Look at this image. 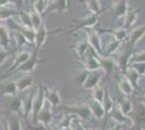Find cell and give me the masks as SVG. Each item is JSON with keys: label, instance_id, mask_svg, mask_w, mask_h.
<instances>
[{"label": "cell", "instance_id": "ab89813d", "mask_svg": "<svg viewBox=\"0 0 145 130\" xmlns=\"http://www.w3.org/2000/svg\"><path fill=\"white\" fill-rule=\"evenodd\" d=\"M69 129L71 130H86L82 123H81V120H80L78 117H76L75 115H74V117H72V119Z\"/></svg>", "mask_w": 145, "mask_h": 130}, {"label": "cell", "instance_id": "d4e9b609", "mask_svg": "<svg viewBox=\"0 0 145 130\" xmlns=\"http://www.w3.org/2000/svg\"><path fill=\"white\" fill-rule=\"evenodd\" d=\"M28 16H29L31 28H33L34 31H37V29H38V28L43 24L41 14H39L38 12H36L35 10H31V11L28 13Z\"/></svg>", "mask_w": 145, "mask_h": 130}, {"label": "cell", "instance_id": "db71d44e", "mask_svg": "<svg viewBox=\"0 0 145 130\" xmlns=\"http://www.w3.org/2000/svg\"><path fill=\"white\" fill-rule=\"evenodd\" d=\"M66 130H71V129H66Z\"/></svg>", "mask_w": 145, "mask_h": 130}, {"label": "cell", "instance_id": "e0dca14e", "mask_svg": "<svg viewBox=\"0 0 145 130\" xmlns=\"http://www.w3.org/2000/svg\"><path fill=\"white\" fill-rule=\"evenodd\" d=\"M15 84H16V88H18V92H23V91H26V90H28L33 87L34 79H33L31 75L25 74L24 76L20 77L18 80L15 81Z\"/></svg>", "mask_w": 145, "mask_h": 130}, {"label": "cell", "instance_id": "c3c4849f", "mask_svg": "<svg viewBox=\"0 0 145 130\" xmlns=\"http://www.w3.org/2000/svg\"><path fill=\"white\" fill-rule=\"evenodd\" d=\"M139 101H140V103H142V104H144V105H145V95H143V97H140Z\"/></svg>", "mask_w": 145, "mask_h": 130}, {"label": "cell", "instance_id": "816d5d0a", "mask_svg": "<svg viewBox=\"0 0 145 130\" xmlns=\"http://www.w3.org/2000/svg\"><path fill=\"white\" fill-rule=\"evenodd\" d=\"M90 130H97V129H90Z\"/></svg>", "mask_w": 145, "mask_h": 130}, {"label": "cell", "instance_id": "6f0895ef", "mask_svg": "<svg viewBox=\"0 0 145 130\" xmlns=\"http://www.w3.org/2000/svg\"><path fill=\"white\" fill-rule=\"evenodd\" d=\"M144 76H145V75H144Z\"/></svg>", "mask_w": 145, "mask_h": 130}, {"label": "cell", "instance_id": "836d02e7", "mask_svg": "<svg viewBox=\"0 0 145 130\" xmlns=\"http://www.w3.org/2000/svg\"><path fill=\"white\" fill-rule=\"evenodd\" d=\"M104 94H105V89L101 87L100 85L97 86L95 88H93V91H92V97L93 100H95L97 102L102 103L103 99H104Z\"/></svg>", "mask_w": 145, "mask_h": 130}, {"label": "cell", "instance_id": "cb8c5ba5", "mask_svg": "<svg viewBox=\"0 0 145 130\" xmlns=\"http://www.w3.org/2000/svg\"><path fill=\"white\" fill-rule=\"evenodd\" d=\"M123 73H125V77L130 81V84H131L132 87L134 88V90H135V89H139V79L141 76H140L135 71H133L132 68H130V67H128Z\"/></svg>", "mask_w": 145, "mask_h": 130}, {"label": "cell", "instance_id": "d6a6232c", "mask_svg": "<svg viewBox=\"0 0 145 130\" xmlns=\"http://www.w3.org/2000/svg\"><path fill=\"white\" fill-rule=\"evenodd\" d=\"M89 48H90V46H89L88 41L86 40V41H80V42L77 43L76 47H75V50H76V52H77V56H78L79 57H82V56L88 52Z\"/></svg>", "mask_w": 145, "mask_h": 130}, {"label": "cell", "instance_id": "ba28073f", "mask_svg": "<svg viewBox=\"0 0 145 130\" xmlns=\"http://www.w3.org/2000/svg\"><path fill=\"white\" fill-rule=\"evenodd\" d=\"M43 62H46V60H39L37 56H31L29 59H28L23 65H21L15 72H16V73L30 74V73H33V72L35 71V68H36L39 64H41V63H43Z\"/></svg>", "mask_w": 145, "mask_h": 130}, {"label": "cell", "instance_id": "d6986e66", "mask_svg": "<svg viewBox=\"0 0 145 130\" xmlns=\"http://www.w3.org/2000/svg\"><path fill=\"white\" fill-rule=\"evenodd\" d=\"M0 93L2 95H6V97H15L18 93L15 81L10 80L8 82L2 84L0 87Z\"/></svg>", "mask_w": 145, "mask_h": 130}, {"label": "cell", "instance_id": "1f68e13d", "mask_svg": "<svg viewBox=\"0 0 145 130\" xmlns=\"http://www.w3.org/2000/svg\"><path fill=\"white\" fill-rule=\"evenodd\" d=\"M87 9L91 12V14H99L101 12V6L99 0H85Z\"/></svg>", "mask_w": 145, "mask_h": 130}, {"label": "cell", "instance_id": "603a6c76", "mask_svg": "<svg viewBox=\"0 0 145 130\" xmlns=\"http://www.w3.org/2000/svg\"><path fill=\"white\" fill-rule=\"evenodd\" d=\"M138 15H139V9H130V10H128L126 15L123 16L125 18V28L126 29H129L137 22Z\"/></svg>", "mask_w": 145, "mask_h": 130}, {"label": "cell", "instance_id": "7402d4cb", "mask_svg": "<svg viewBox=\"0 0 145 130\" xmlns=\"http://www.w3.org/2000/svg\"><path fill=\"white\" fill-rule=\"evenodd\" d=\"M11 42V36L9 28L5 25H0V47L3 49H8Z\"/></svg>", "mask_w": 145, "mask_h": 130}, {"label": "cell", "instance_id": "4dcf8cb0", "mask_svg": "<svg viewBox=\"0 0 145 130\" xmlns=\"http://www.w3.org/2000/svg\"><path fill=\"white\" fill-rule=\"evenodd\" d=\"M118 106H119L120 111L122 112L125 115H127V116H129L133 111V104H132V102H131V100H129V99H123L120 103L118 104Z\"/></svg>", "mask_w": 145, "mask_h": 130}, {"label": "cell", "instance_id": "8d00e7d4", "mask_svg": "<svg viewBox=\"0 0 145 130\" xmlns=\"http://www.w3.org/2000/svg\"><path fill=\"white\" fill-rule=\"evenodd\" d=\"M128 67L132 68L133 71H135L140 76H144L145 75V62L130 63Z\"/></svg>", "mask_w": 145, "mask_h": 130}, {"label": "cell", "instance_id": "6da1fadb", "mask_svg": "<svg viewBox=\"0 0 145 130\" xmlns=\"http://www.w3.org/2000/svg\"><path fill=\"white\" fill-rule=\"evenodd\" d=\"M44 103H46V99H44V93H43V87L40 85V86H38L36 90L34 104H33V111H31V115H30V122H31L33 126L37 125V115L43 107Z\"/></svg>", "mask_w": 145, "mask_h": 130}, {"label": "cell", "instance_id": "44dd1931", "mask_svg": "<svg viewBox=\"0 0 145 130\" xmlns=\"http://www.w3.org/2000/svg\"><path fill=\"white\" fill-rule=\"evenodd\" d=\"M145 35V25L144 26H139L137 28H134L129 33V41L131 44V48L133 46H135L137 43L139 42L140 40L143 38Z\"/></svg>", "mask_w": 145, "mask_h": 130}, {"label": "cell", "instance_id": "9c48e42d", "mask_svg": "<svg viewBox=\"0 0 145 130\" xmlns=\"http://www.w3.org/2000/svg\"><path fill=\"white\" fill-rule=\"evenodd\" d=\"M109 115H110V117L112 119L116 122L117 124L119 125H128V126H132V120H131V118L127 116V115H125L122 112L120 111V108H119V106L118 105H115L113 107V110L109 112Z\"/></svg>", "mask_w": 145, "mask_h": 130}, {"label": "cell", "instance_id": "52a82bcc", "mask_svg": "<svg viewBox=\"0 0 145 130\" xmlns=\"http://www.w3.org/2000/svg\"><path fill=\"white\" fill-rule=\"evenodd\" d=\"M68 7V0H51L44 10V15H48L52 12L64 13Z\"/></svg>", "mask_w": 145, "mask_h": 130}, {"label": "cell", "instance_id": "277c9868", "mask_svg": "<svg viewBox=\"0 0 145 130\" xmlns=\"http://www.w3.org/2000/svg\"><path fill=\"white\" fill-rule=\"evenodd\" d=\"M64 110L72 113V115L77 116L79 119H82V120H87L92 116L89 106L85 103H78L76 105H65Z\"/></svg>", "mask_w": 145, "mask_h": 130}, {"label": "cell", "instance_id": "4fadbf2b", "mask_svg": "<svg viewBox=\"0 0 145 130\" xmlns=\"http://www.w3.org/2000/svg\"><path fill=\"white\" fill-rule=\"evenodd\" d=\"M103 74L99 71H94V72H89L88 76L86 78L85 82L82 84V87L85 89H93L97 86L100 85V81L102 78Z\"/></svg>", "mask_w": 145, "mask_h": 130}, {"label": "cell", "instance_id": "7c38bea8", "mask_svg": "<svg viewBox=\"0 0 145 130\" xmlns=\"http://www.w3.org/2000/svg\"><path fill=\"white\" fill-rule=\"evenodd\" d=\"M99 22V18H97V14H90L88 16H86L84 19L78 20L76 21V24L74 25V28L75 29H79V28H92L97 24Z\"/></svg>", "mask_w": 145, "mask_h": 130}, {"label": "cell", "instance_id": "f546056e", "mask_svg": "<svg viewBox=\"0 0 145 130\" xmlns=\"http://www.w3.org/2000/svg\"><path fill=\"white\" fill-rule=\"evenodd\" d=\"M107 31L110 33V34L114 36L115 39L119 40V41H121V42L129 36V31H128V29H126L125 27H122V28H117V29H113V31L108 29Z\"/></svg>", "mask_w": 145, "mask_h": 130}, {"label": "cell", "instance_id": "5b68a950", "mask_svg": "<svg viewBox=\"0 0 145 130\" xmlns=\"http://www.w3.org/2000/svg\"><path fill=\"white\" fill-rule=\"evenodd\" d=\"M33 56L30 52H28V51H21V52H18V54L15 56V59H14V62H13L12 66L9 68L8 71H7L6 73V76H1L0 77V79H2V78H6V77H8L9 75H10V73H13V72H15L16 69H18L21 65H23L28 59H29L30 56Z\"/></svg>", "mask_w": 145, "mask_h": 130}, {"label": "cell", "instance_id": "2e32d148", "mask_svg": "<svg viewBox=\"0 0 145 130\" xmlns=\"http://www.w3.org/2000/svg\"><path fill=\"white\" fill-rule=\"evenodd\" d=\"M132 54L133 53H132V49H131V48H130V49L125 50L122 53L119 54L118 59H117V61H116V64H117L118 67L120 68L121 72H125V71L128 68L129 63H130V59H131Z\"/></svg>", "mask_w": 145, "mask_h": 130}, {"label": "cell", "instance_id": "5bb4252c", "mask_svg": "<svg viewBox=\"0 0 145 130\" xmlns=\"http://www.w3.org/2000/svg\"><path fill=\"white\" fill-rule=\"evenodd\" d=\"M36 90H35V89L30 90L29 94L26 95L25 100H22V101H23V116L25 117V119H30V115H31V111H33V104H34V99H35Z\"/></svg>", "mask_w": 145, "mask_h": 130}, {"label": "cell", "instance_id": "f35d334b", "mask_svg": "<svg viewBox=\"0 0 145 130\" xmlns=\"http://www.w3.org/2000/svg\"><path fill=\"white\" fill-rule=\"evenodd\" d=\"M33 7H34V10L36 12H38L39 14L42 15L43 13H44L46 8H47V5H46V2L43 0H35L34 3H33Z\"/></svg>", "mask_w": 145, "mask_h": 130}, {"label": "cell", "instance_id": "9a60e30c", "mask_svg": "<svg viewBox=\"0 0 145 130\" xmlns=\"http://www.w3.org/2000/svg\"><path fill=\"white\" fill-rule=\"evenodd\" d=\"M141 105H139L138 108H133L132 113L130 114L129 117L131 118L132 124L134 125H143L145 124V105L140 103Z\"/></svg>", "mask_w": 145, "mask_h": 130}, {"label": "cell", "instance_id": "681fc988", "mask_svg": "<svg viewBox=\"0 0 145 130\" xmlns=\"http://www.w3.org/2000/svg\"><path fill=\"white\" fill-rule=\"evenodd\" d=\"M3 130H10V129H9V127H8V124H7V122H5V126H3Z\"/></svg>", "mask_w": 145, "mask_h": 130}, {"label": "cell", "instance_id": "74e56055", "mask_svg": "<svg viewBox=\"0 0 145 130\" xmlns=\"http://www.w3.org/2000/svg\"><path fill=\"white\" fill-rule=\"evenodd\" d=\"M72 117H74V115H66V116H64L60 120V123L57 124V129H69Z\"/></svg>", "mask_w": 145, "mask_h": 130}, {"label": "cell", "instance_id": "bcb514c9", "mask_svg": "<svg viewBox=\"0 0 145 130\" xmlns=\"http://www.w3.org/2000/svg\"><path fill=\"white\" fill-rule=\"evenodd\" d=\"M10 5L9 0H0V8H6Z\"/></svg>", "mask_w": 145, "mask_h": 130}, {"label": "cell", "instance_id": "484cf974", "mask_svg": "<svg viewBox=\"0 0 145 130\" xmlns=\"http://www.w3.org/2000/svg\"><path fill=\"white\" fill-rule=\"evenodd\" d=\"M118 88L121 91V93H123L125 95H130L134 91V88L126 77H121L118 80Z\"/></svg>", "mask_w": 145, "mask_h": 130}, {"label": "cell", "instance_id": "7a4b0ae2", "mask_svg": "<svg viewBox=\"0 0 145 130\" xmlns=\"http://www.w3.org/2000/svg\"><path fill=\"white\" fill-rule=\"evenodd\" d=\"M61 31H62V28H56L54 31H49L46 25L44 24L41 25L36 31V34H35V42L34 43L36 46L37 51H40V50L42 49L43 44L47 41L48 36L52 35V34H59Z\"/></svg>", "mask_w": 145, "mask_h": 130}, {"label": "cell", "instance_id": "ac0fdd59", "mask_svg": "<svg viewBox=\"0 0 145 130\" xmlns=\"http://www.w3.org/2000/svg\"><path fill=\"white\" fill-rule=\"evenodd\" d=\"M88 106H89V108H90L91 115L94 116L97 119H102V118L106 115L102 103L97 102L95 100H91V102L88 104Z\"/></svg>", "mask_w": 145, "mask_h": 130}, {"label": "cell", "instance_id": "f1b7e54d", "mask_svg": "<svg viewBox=\"0 0 145 130\" xmlns=\"http://www.w3.org/2000/svg\"><path fill=\"white\" fill-rule=\"evenodd\" d=\"M102 105H103V107H104L106 114H109V112L112 111L113 107L115 106V102H114V100L112 99V97H110L109 92L107 91V89H105V94H104V99H103Z\"/></svg>", "mask_w": 145, "mask_h": 130}, {"label": "cell", "instance_id": "9f6ffc18", "mask_svg": "<svg viewBox=\"0 0 145 130\" xmlns=\"http://www.w3.org/2000/svg\"><path fill=\"white\" fill-rule=\"evenodd\" d=\"M143 130H145V129H143Z\"/></svg>", "mask_w": 145, "mask_h": 130}, {"label": "cell", "instance_id": "7dc6e473", "mask_svg": "<svg viewBox=\"0 0 145 130\" xmlns=\"http://www.w3.org/2000/svg\"><path fill=\"white\" fill-rule=\"evenodd\" d=\"M121 126H122V125L116 124L115 126H114V127H113V128H112L110 130H121V129H122V128H121Z\"/></svg>", "mask_w": 145, "mask_h": 130}, {"label": "cell", "instance_id": "b9f144b4", "mask_svg": "<svg viewBox=\"0 0 145 130\" xmlns=\"http://www.w3.org/2000/svg\"><path fill=\"white\" fill-rule=\"evenodd\" d=\"M14 37H15V40H16L18 44H20V46H22V44H27V43H28L27 39L24 37V35L21 34L20 31H14Z\"/></svg>", "mask_w": 145, "mask_h": 130}, {"label": "cell", "instance_id": "7bdbcfd3", "mask_svg": "<svg viewBox=\"0 0 145 130\" xmlns=\"http://www.w3.org/2000/svg\"><path fill=\"white\" fill-rule=\"evenodd\" d=\"M9 56H10V52L8 51V49H3L0 47V66L5 63V61L9 57Z\"/></svg>", "mask_w": 145, "mask_h": 130}, {"label": "cell", "instance_id": "ffe728a7", "mask_svg": "<svg viewBox=\"0 0 145 130\" xmlns=\"http://www.w3.org/2000/svg\"><path fill=\"white\" fill-rule=\"evenodd\" d=\"M128 10V0H118L113 7V13L115 18H123Z\"/></svg>", "mask_w": 145, "mask_h": 130}, {"label": "cell", "instance_id": "60d3db41", "mask_svg": "<svg viewBox=\"0 0 145 130\" xmlns=\"http://www.w3.org/2000/svg\"><path fill=\"white\" fill-rule=\"evenodd\" d=\"M135 62H145V51L132 54L131 59H130V63H135Z\"/></svg>", "mask_w": 145, "mask_h": 130}, {"label": "cell", "instance_id": "f6af8a7d", "mask_svg": "<svg viewBox=\"0 0 145 130\" xmlns=\"http://www.w3.org/2000/svg\"><path fill=\"white\" fill-rule=\"evenodd\" d=\"M9 2H10V5L14 6L15 8H22L26 1L25 0H9Z\"/></svg>", "mask_w": 145, "mask_h": 130}, {"label": "cell", "instance_id": "d590c367", "mask_svg": "<svg viewBox=\"0 0 145 130\" xmlns=\"http://www.w3.org/2000/svg\"><path fill=\"white\" fill-rule=\"evenodd\" d=\"M121 44V41L119 40H117L115 38H113V40L108 43V46L106 47V49H105V53H107V54H113V53H115L116 51L118 50V48L120 47Z\"/></svg>", "mask_w": 145, "mask_h": 130}, {"label": "cell", "instance_id": "3957f363", "mask_svg": "<svg viewBox=\"0 0 145 130\" xmlns=\"http://www.w3.org/2000/svg\"><path fill=\"white\" fill-rule=\"evenodd\" d=\"M87 33V41L89 43L92 49L97 52L99 56H103V48H102V41H101V36L100 33L95 31L93 27L92 28H86Z\"/></svg>", "mask_w": 145, "mask_h": 130}, {"label": "cell", "instance_id": "f907efd6", "mask_svg": "<svg viewBox=\"0 0 145 130\" xmlns=\"http://www.w3.org/2000/svg\"><path fill=\"white\" fill-rule=\"evenodd\" d=\"M43 1H44V2H46V5L48 6V3L50 2V1H51V0H43Z\"/></svg>", "mask_w": 145, "mask_h": 130}, {"label": "cell", "instance_id": "83f0119b", "mask_svg": "<svg viewBox=\"0 0 145 130\" xmlns=\"http://www.w3.org/2000/svg\"><path fill=\"white\" fill-rule=\"evenodd\" d=\"M6 122L10 130H23V128H22V122H21V119L18 117V115H16V114H13L12 117L7 119Z\"/></svg>", "mask_w": 145, "mask_h": 130}, {"label": "cell", "instance_id": "11a10c76", "mask_svg": "<svg viewBox=\"0 0 145 130\" xmlns=\"http://www.w3.org/2000/svg\"><path fill=\"white\" fill-rule=\"evenodd\" d=\"M68 2H69V0H68Z\"/></svg>", "mask_w": 145, "mask_h": 130}, {"label": "cell", "instance_id": "ee69618b", "mask_svg": "<svg viewBox=\"0 0 145 130\" xmlns=\"http://www.w3.org/2000/svg\"><path fill=\"white\" fill-rule=\"evenodd\" d=\"M88 71H82L81 73H80V75H79L78 77H77V79H76V81H77V84H80L81 86H82V84L85 82L86 78H87V76H88Z\"/></svg>", "mask_w": 145, "mask_h": 130}, {"label": "cell", "instance_id": "8fae6325", "mask_svg": "<svg viewBox=\"0 0 145 130\" xmlns=\"http://www.w3.org/2000/svg\"><path fill=\"white\" fill-rule=\"evenodd\" d=\"M99 62H100V66H101V69L105 74L109 76L114 73L115 71V67L117 66L116 64L115 59L113 57H109V56H99Z\"/></svg>", "mask_w": 145, "mask_h": 130}, {"label": "cell", "instance_id": "e575fe53", "mask_svg": "<svg viewBox=\"0 0 145 130\" xmlns=\"http://www.w3.org/2000/svg\"><path fill=\"white\" fill-rule=\"evenodd\" d=\"M10 106L12 108L13 114H16V115L22 114L23 115V101H22V99L13 100L12 102H11V104H10Z\"/></svg>", "mask_w": 145, "mask_h": 130}, {"label": "cell", "instance_id": "30bf717a", "mask_svg": "<svg viewBox=\"0 0 145 130\" xmlns=\"http://www.w3.org/2000/svg\"><path fill=\"white\" fill-rule=\"evenodd\" d=\"M43 93H44V99L46 102H48L51 106L57 107L62 103L60 92L57 89H49V88H43Z\"/></svg>", "mask_w": 145, "mask_h": 130}, {"label": "cell", "instance_id": "8992f818", "mask_svg": "<svg viewBox=\"0 0 145 130\" xmlns=\"http://www.w3.org/2000/svg\"><path fill=\"white\" fill-rule=\"evenodd\" d=\"M52 119H53V114H52V111H51V105L49 103L48 104L44 103L43 107L40 110V112L37 115V124L49 127L51 122H52Z\"/></svg>", "mask_w": 145, "mask_h": 130}, {"label": "cell", "instance_id": "4316f807", "mask_svg": "<svg viewBox=\"0 0 145 130\" xmlns=\"http://www.w3.org/2000/svg\"><path fill=\"white\" fill-rule=\"evenodd\" d=\"M20 11L14 9V8H0V21H6V20L13 19L15 16H18Z\"/></svg>", "mask_w": 145, "mask_h": 130}, {"label": "cell", "instance_id": "f5cc1de1", "mask_svg": "<svg viewBox=\"0 0 145 130\" xmlns=\"http://www.w3.org/2000/svg\"><path fill=\"white\" fill-rule=\"evenodd\" d=\"M25 1H28V0H25Z\"/></svg>", "mask_w": 145, "mask_h": 130}]
</instances>
